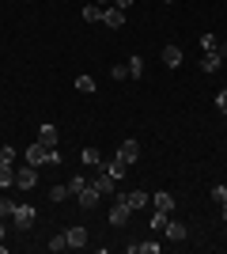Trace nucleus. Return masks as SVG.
Here are the masks:
<instances>
[{
	"mask_svg": "<svg viewBox=\"0 0 227 254\" xmlns=\"http://www.w3.org/2000/svg\"><path fill=\"white\" fill-rule=\"evenodd\" d=\"M27 163L31 167H42V163H61V156H57L49 144H42V140H34L31 148H27Z\"/></svg>",
	"mask_w": 227,
	"mask_h": 254,
	"instance_id": "f257e3e1",
	"label": "nucleus"
},
{
	"mask_svg": "<svg viewBox=\"0 0 227 254\" xmlns=\"http://www.w3.org/2000/svg\"><path fill=\"white\" fill-rule=\"evenodd\" d=\"M15 186H19V190H34V186H38V167H31V163L15 167Z\"/></svg>",
	"mask_w": 227,
	"mask_h": 254,
	"instance_id": "f03ea898",
	"label": "nucleus"
},
{
	"mask_svg": "<svg viewBox=\"0 0 227 254\" xmlns=\"http://www.w3.org/2000/svg\"><path fill=\"white\" fill-rule=\"evenodd\" d=\"M34 216H38V209H31V205H15V209H11V224H15L19 232H27V228H31Z\"/></svg>",
	"mask_w": 227,
	"mask_h": 254,
	"instance_id": "7ed1b4c3",
	"label": "nucleus"
},
{
	"mask_svg": "<svg viewBox=\"0 0 227 254\" xmlns=\"http://www.w3.org/2000/svg\"><path fill=\"white\" fill-rule=\"evenodd\" d=\"M129 201H125V193H118V197H114V209H110V224H114V228H121V224H129Z\"/></svg>",
	"mask_w": 227,
	"mask_h": 254,
	"instance_id": "20e7f679",
	"label": "nucleus"
},
{
	"mask_svg": "<svg viewBox=\"0 0 227 254\" xmlns=\"http://www.w3.org/2000/svg\"><path fill=\"white\" fill-rule=\"evenodd\" d=\"M65 235H68V247H76V251H84V247H87V228H84V224H72Z\"/></svg>",
	"mask_w": 227,
	"mask_h": 254,
	"instance_id": "39448f33",
	"label": "nucleus"
},
{
	"mask_svg": "<svg viewBox=\"0 0 227 254\" xmlns=\"http://www.w3.org/2000/svg\"><path fill=\"white\" fill-rule=\"evenodd\" d=\"M114 182H118V179H114V175H110V171L102 167V171H98V179L91 182V186H95V190L102 193V197H106V193H114Z\"/></svg>",
	"mask_w": 227,
	"mask_h": 254,
	"instance_id": "423d86ee",
	"label": "nucleus"
},
{
	"mask_svg": "<svg viewBox=\"0 0 227 254\" xmlns=\"http://www.w3.org/2000/svg\"><path fill=\"white\" fill-rule=\"evenodd\" d=\"M163 232H167V239H171V243H182L185 235H189V228H185L182 220H167V228H163Z\"/></svg>",
	"mask_w": 227,
	"mask_h": 254,
	"instance_id": "0eeeda50",
	"label": "nucleus"
},
{
	"mask_svg": "<svg viewBox=\"0 0 227 254\" xmlns=\"http://www.w3.org/2000/svg\"><path fill=\"white\" fill-rule=\"evenodd\" d=\"M76 197H80V205H84V209H95V205H98V197H102V193H98L95 186L87 182V186H84V190H80V193H76Z\"/></svg>",
	"mask_w": 227,
	"mask_h": 254,
	"instance_id": "6e6552de",
	"label": "nucleus"
},
{
	"mask_svg": "<svg viewBox=\"0 0 227 254\" xmlns=\"http://www.w3.org/2000/svg\"><path fill=\"white\" fill-rule=\"evenodd\" d=\"M102 23L118 31V27H125V11H121V8H102Z\"/></svg>",
	"mask_w": 227,
	"mask_h": 254,
	"instance_id": "1a4fd4ad",
	"label": "nucleus"
},
{
	"mask_svg": "<svg viewBox=\"0 0 227 254\" xmlns=\"http://www.w3.org/2000/svg\"><path fill=\"white\" fill-rule=\"evenodd\" d=\"M102 167H106L110 175H114V179H121V175H125V171H129V163H125V159H121L118 152H114V159H102Z\"/></svg>",
	"mask_w": 227,
	"mask_h": 254,
	"instance_id": "9d476101",
	"label": "nucleus"
},
{
	"mask_svg": "<svg viewBox=\"0 0 227 254\" xmlns=\"http://www.w3.org/2000/svg\"><path fill=\"white\" fill-rule=\"evenodd\" d=\"M220 64H224V57H220L216 50H208L205 57H201V72H220Z\"/></svg>",
	"mask_w": 227,
	"mask_h": 254,
	"instance_id": "9b49d317",
	"label": "nucleus"
},
{
	"mask_svg": "<svg viewBox=\"0 0 227 254\" xmlns=\"http://www.w3.org/2000/svg\"><path fill=\"white\" fill-rule=\"evenodd\" d=\"M118 156L125 159L129 167H133V163H136V156H140V144H136V140H125V144H121V148H118Z\"/></svg>",
	"mask_w": 227,
	"mask_h": 254,
	"instance_id": "f8f14e48",
	"label": "nucleus"
},
{
	"mask_svg": "<svg viewBox=\"0 0 227 254\" xmlns=\"http://www.w3.org/2000/svg\"><path fill=\"white\" fill-rule=\"evenodd\" d=\"M163 64H167V68H178V64H182V50H178V46H163Z\"/></svg>",
	"mask_w": 227,
	"mask_h": 254,
	"instance_id": "ddd939ff",
	"label": "nucleus"
},
{
	"mask_svg": "<svg viewBox=\"0 0 227 254\" xmlns=\"http://www.w3.org/2000/svg\"><path fill=\"white\" fill-rule=\"evenodd\" d=\"M125 201H129V209H144V205H148L151 197H148L144 190H129V193H125Z\"/></svg>",
	"mask_w": 227,
	"mask_h": 254,
	"instance_id": "4468645a",
	"label": "nucleus"
},
{
	"mask_svg": "<svg viewBox=\"0 0 227 254\" xmlns=\"http://www.w3.org/2000/svg\"><path fill=\"white\" fill-rule=\"evenodd\" d=\"M0 186H15V163H0Z\"/></svg>",
	"mask_w": 227,
	"mask_h": 254,
	"instance_id": "2eb2a0df",
	"label": "nucleus"
},
{
	"mask_svg": "<svg viewBox=\"0 0 227 254\" xmlns=\"http://www.w3.org/2000/svg\"><path fill=\"white\" fill-rule=\"evenodd\" d=\"M151 205H155V209H163V212H174V197H171L167 190L155 193V197H151Z\"/></svg>",
	"mask_w": 227,
	"mask_h": 254,
	"instance_id": "dca6fc26",
	"label": "nucleus"
},
{
	"mask_svg": "<svg viewBox=\"0 0 227 254\" xmlns=\"http://www.w3.org/2000/svg\"><path fill=\"white\" fill-rule=\"evenodd\" d=\"M84 23H102V4H84Z\"/></svg>",
	"mask_w": 227,
	"mask_h": 254,
	"instance_id": "f3484780",
	"label": "nucleus"
},
{
	"mask_svg": "<svg viewBox=\"0 0 227 254\" xmlns=\"http://www.w3.org/2000/svg\"><path fill=\"white\" fill-rule=\"evenodd\" d=\"M38 140L49 144V148H57V126H42V129H38Z\"/></svg>",
	"mask_w": 227,
	"mask_h": 254,
	"instance_id": "a211bd4d",
	"label": "nucleus"
},
{
	"mask_svg": "<svg viewBox=\"0 0 227 254\" xmlns=\"http://www.w3.org/2000/svg\"><path fill=\"white\" fill-rule=\"evenodd\" d=\"M125 64H129V80H140L144 76V57H129Z\"/></svg>",
	"mask_w": 227,
	"mask_h": 254,
	"instance_id": "6ab92c4d",
	"label": "nucleus"
},
{
	"mask_svg": "<svg viewBox=\"0 0 227 254\" xmlns=\"http://www.w3.org/2000/svg\"><path fill=\"white\" fill-rule=\"evenodd\" d=\"M76 91H84V95H91V91H95V80H91L87 72H80V76H76Z\"/></svg>",
	"mask_w": 227,
	"mask_h": 254,
	"instance_id": "aec40b11",
	"label": "nucleus"
},
{
	"mask_svg": "<svg viewBox=\"0 0 227 254\" xmlns=\"http://www.w3.org/2000/svg\"><path fill=\"white\" fill-rule=\"evenodd\" d=\"M167 220H171V212H163V209L151 212V228H155V232H163V228H167Z\"/></svg>",
	"mask_w": 227,
	"mask_h": 254,
	"instance_id": "412c9836",
	"label": "nucleus"
},
{
	"mask_svg": "<svg viewBox=\"0 0 227 254\" xmlns=\"http://www.w3.org/2000/svg\"><path fill=\"white\" fill-rule=\"evenodd\" d=\"M80 156H84V163H91V167H102V156H98V148H84Z\"/></svg>",
	"mask_w": 227,
	"mask_h": 254,
	"instance_id": "4be33fe9",
	"label": "nucleus"
},
{
	"mask_svg": "<svg viewBox=\"0 0 227 254\" xmlns=\"http://www.w3.org/2000/svg\"><path fill=\"white\" fill-rule=\"evenodd\" d=\"M45 247H49V251H68V235H53V239H49V243H45Z\"/></svg>",
	"mask_w": 227,
	"mask_h": 254,
	"instance_id": "5701e85b",
	"label": "nucleus"
},
{
	"mask_svg": "<svg viewBox=\"0 0 227 254\" xmlns=\"http://www.w3.org/2000/svg\"><path fill=\"white\" fill-rule=\"evenodd\" d=\"M216 46H220V38H216V34H201V53L216 50Z\"/></svg>",
	"mask_w": 227,
	"mask_h": 254,
	"instance_id": "b1692460",
	"label": "nucleus"
},
{
	"mask_svg": "<svg viewBox=\"0 0 227 254\" xmlns=\"http://www.w3.org/2000/svg\"><path fill=\"white\" fill-rule=\"evenodd\" d=\"M84 186H87V179H84V175H76V179H68V193H72V197H76L80 190H84Z\"/></svg>",
	"mask_w": 227,
	"mask_h": 254,
	"instance_id": "393cba45",
	"label": "nucleus"
},
{
	"mask_svg": "<svg viewBox=\"0 0 227 254\" xmlns=\"http://www.w3.org/2000/svg\"><path fill=\"white\" fill-rule=\"evenodd\" d=\"M65 197H68V182H65V186H53V190H49V201H65Z\"/></svg>",
	"mask_w": 227,
	"mask_h": 254,
	"instance_id": "a878e982",
	"label": "nucleus"
},
{
	"mask_svg": "<svg viewBox=\"0 0 227 254\" xmlns=\"http://www.w3.org/2000/svg\"><path fill=\"white\" fill-rule=\"evenodd\" d=\"M110 76H114V80H129V64H114Z\"/></svg>",
	"mask_w": 227,
	"mask_h": 254,
	"instance_id": "bb28decb",
	"label": "nucleus"
},
{
	"mask_svg": "<svg viewBox=\"0 0 227 254\" xmlns=\"http://www.w3.org/2000/svg\"><path fill=\"white\" fill-rule=\"evenodd\" d=\"M0 163H15V148H11V144L0 148Z\"/></svg>",
	"mask_w": 227,
	"mask_h": 254,
	"instance_id": "cd10ccee",
	"label": "nucleus"
},
{
	"mask_svg": "<svg viewBox=\"0 0 227 254\" xmlns=\"http://www.w3.org/2000/svg\"><path fill=\"white\" fill-rule=\"evenodd\" d=\"M212 201H216V205L227 201V186H212Z\"/></svg>",
	"mask_w": 227,
	"mask_h": 254,
	"instance_id": "c85d7f7f",
	"label": "nucleus"
},
{
	"mask_svg": "<svg viewBox=\"0 0 227 254\" xmlns=\"http://www.w3.org/2000/svg\"><path fill=\"white\" fill-rule=\"evenodd\" d=\"M216 106H220V110H224V114H227V87H224V91H220V95H216Z\"/></svg>",
	"mask_w": 227,
	"mask_h": 254,
	"instance_id": "c756f323",
	"label": "nucleus"
},
{
	"mask_svg": "<svg viewBox=\"0 0 227 254\" xmlns=\"http://www.w3.org/2000/svg\"><path fill=\"white\" fill-rule=\"evenodd\" d=\"M11 209H15V205H11V201H0V216H4V220H8V216H11Z\"/></svg>",
	"mask_w": 227,
	"mask_h": 254,
	"instance_id": "7c9ffc66",
	"label": "nucleus"
},
{
	"mask_svg": "<svg viewBox=\"0 0 227 254\" xmlns=\"http://www.w3.org/2000/svg\"><path fill=\"white\" fill-rule=\"evenodd\" d=\"M110 4H114V8H121V11H125V8H133V0H110Z\"/></svg>",
	"mask_w": 227,
	"mask_h": 254,
	"instance_id": "2f4dec72",
	"label": "nucleus"
},
{
	"mask_svg": "<svg viewBox=\"0 0 227 254\" xmlns=\"http://www.w3.org/2000/svg\"><path fill=\"white\" fill-rule=\"evenodd\" d=\"M216 53H220V57H224V61H227V42H224V38H220V46H216Z\"/></svg>",
	"mask_w": 227,
	"mask_h": 254,
	"instance_id": "473e14b6",
	"label": "nucleus"
},
{
	"mask_svg": "<svg viewBox=\"0 0 227 254\" xmlns=\"http://www.w3.org/2000/svg\"><path fill=\"white\" fill-rule=\"evenodd\" d=\"M4 232H8V224H4V216H0V243H4Z\"/></svg>",
	"mask_w": 227,
	"mask_h": 254,
	"instance_id": "72a5a7b5",
	"label": "nucleus"
},
{
	"mask_svg": "<svg viewBox=\"0 0 227 254\" xmlns=\"http://www.w3.org/2000/svg\"><path fill=\"white\" fill-rule=\"evenodd\" d=\"M220 209H224V224H227V201H224V205H220Z\"/></svg>",
	"mask_w": 227,
	"mask_h": 254,
	"instance_id": "f704fd0d",
	"label": "nucleus"
},
{
	"mask_svg": "<svg viewBox=\"0 0 227 254\" xmlns=\"http://www.w3.org/2000/svg\"><path fill=\"white\" fill-rule=\"evenodd\" d=\"M91 4H110V0H91Z\"/></svg>",
	"mask_w": 227,
	"mask_h": 254,
	"instance_id": "c9c22d12",
	"label": "nucleus"
},
{
	"mask_svg": "<svg viewBox=\"0 0 227 254\" xmlns=\"http://www.w3.org/2000/svg\"><path fill=\"white\" fill-rule=\"evenodd\" d=\"M163 4H174V0H163Z\"/></svg>",
	"mask_w": 227,
	"mask_h": 254,
	"instance_id": "e433bc0d",
	"label": "nucleus"
}]
</instances>
